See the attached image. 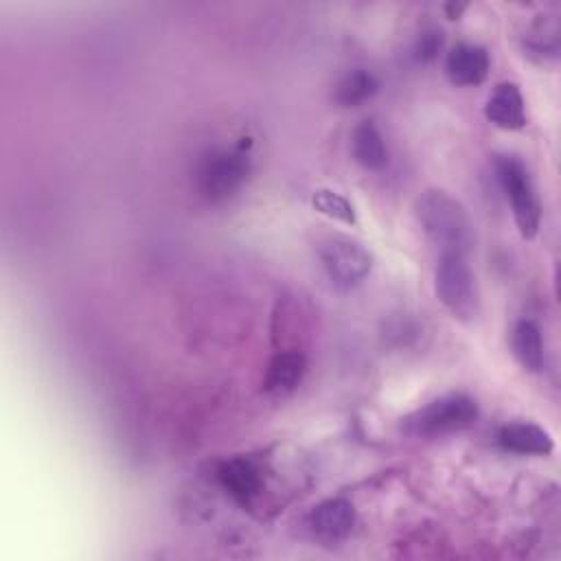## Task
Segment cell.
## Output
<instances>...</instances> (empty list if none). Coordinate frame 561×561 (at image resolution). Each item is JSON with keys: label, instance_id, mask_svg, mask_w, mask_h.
<instances>
[{"label": "cell", "instance_id": "cell-1", "mask_svg": "<svg viewBox=\"0 0 561 561\" xmlns=\"http://www.w3.org/2000/svg\"><path fill=\"white\" fill-rule=\"evenodd\" d=\"M416 219L440 254H467L473 245V224L465 206L443 188H427L416 199Z\"/></svg>", "mask_w": 561, "mask_h": 561}, {"label": "cell", "instance_id": "cell-2", "mask_svg": "<svg viewBox=\"0 0 561 561\" xmlns=\"http://www.w3.org/2000/svg\"><path fill=\"white\" fill-rule=\"evenodd\" d=\"M478 421V403L465 392H449L401 419L412 436H445L469 430Z\"/></svg>", "mask_w": 561, "mask_h": 561}, {"label": "cell", "instance_id": "cell-3", "mask_svg": "<svg viewBox=\"0 0 561 561\" xmlns=\"http://www.w3.org/2000/svg\"><path fill=\"white\" fill-rule=\"evenodd\" d=\"M250 175V156L241 149H210L195 169L199 195L213 204L237 195Z\"/></svg>", "mask_w": 561, "mask_h": 561}, {"label": "cell", "instance_id": "cell-4", "mask_svg": "<svg viewBox=\"0 0 561 561\" xmlns=\"http://www.w3.org/2000/svg\"><path fill=\"white\" fill-rule=\"evenodd\" d=\"M497 182L511 202L517 230L524 239H533L541 226V204L524 162L513 153H497L493 160Z\"/></svg>", "mask_w": 561, "mask_h": 561}, {"label": "cell", "instance_id": "cell-5", "mask_svg": "<svg viewBox=\"0 0 561 561\" xmlns=\"http://www.w3.org/2000/svg\"><path fill=\"white\" fill-rule=\"evenodd\" d=\"M436 296L458 320H473L480 309L476 276L462 254H440L434 274Z\"/></svg>", "mask_w": 561, "mask_h": 561}, {"label": "cell", "instance_id": "cell-6", "mask_svg": "<svg viewBox=\"0 0 561 561\" xmlns=\"http://www.w3.org/2000/svg\"><path fill=\"white\" fill-rule=\"evenodd\" d=\"M318 256L337 289L357 287L373 270L370 250L346 234L327 237L318 248Z\"/></svg>", "mask_w": 561, "mask_h": 561}, {"label": "cell", "instance_id": "cell-7", "mask_svg": "<svg viewBox=\"0 0 561 561\" xmlns=\"http://www.w3.org/2000/svg\"><path fill=\"white\" fill-rule=\"evenodd\" d=\"M309 530L324 543H337L346 539L355 524V506L346 497H331L316 504L307 517Z\"/></svg>", "mask_w": 561, "mask_h": 561}, {"label": "cell", "instance_id": "cell-8", "mask_svg": "<svg viewBox=\"0 0 561 561\" xmlns=\"http://www.w3.org/2000/svg\"><path fill=\"white\" fill-rule=\"evenodd\" d=\"M217 480L226 493L241 506H250L263 491V473L250 458H230L219 465Z\"/></svg>", "mask_w": 561, "mask_h": 561}, {"label": "cell", "instance_id": "cell-9", "mask_svg": "<svg viewBox=\"0 0 561 561\" xmlns=\"http://www.w3.org/2000/svg\"><path fill=\"white\" fill-rule=\"evenodd\" d=\"M489 53L480 44L460 42L445 57V75L454 85H480L489 75Z\"/></svg>", "mask_w": 561, "mask_h": 561}, {"label": "cell", "instance_id": "cell-10", "mask_svg": "<svg viewBox=\"0 0 561 561\" xmlns=\"http://www.w3.org/2000/svg\"><path fill=\"white\" fill-rule=\"evenodd\" d=\"M484 116L500 129L517 131L526 125V103L519 88L511 81L497 83L484 105Z\"/></svg>", "mask_w": 561, "mask_h": 561}, {"label": "cell", "instance_id": "cell-11", "mask_svg": "<svg viewBox=\"0 0 561 561\" xmlns=\"http://www.w3.org/2000/svg\"><path fill=\"white\" fill-rule=\"evenodd\" d=\"M495 438L504 451L522 454V456H550L554 449L552 436L535 423L502 425Z\"/></svg>", "mask_w": 561, "mask_h": 561}, {"label": "cell", "instance_id": "cell-12", "mask_svg": "<svg viewBox=\"0 0 561 561\" xmlns=\"http://www.w3.org/2000/svg\"><path fill=\"white\" fill-rule=\"evenodd\" d=\"M305 370L307 357L300 351H278L267 364L263 388L272 397H287L298 388Z\"/></svg>", "mask_w": 561, "mask_h": 561}, {"label": "cell", "instance_id": "cell-13", "mask_svg": "<svg viewBox=\"0 0 561 561\" xmlns=\"http://www.w3.org/2000/svg\"><path fill=\"white\" fill-rule=\"evenodd\" d=\"M351 149H353V158L357 160V164H362L368 171H379L388 164L386 140H383L379 127L368 118L362 121L353 129Z\"/></svg>", "mask_w": 561, "mask_h": 561}, {"label": "cell", "instance_id": "cell-14", "mask_svg": "<svg viewBox=\"0 0 561 561\" xmlns=\"http://www.w3.org/2000/svg\"><path fill=\"white\" fill-rule=\"evenodd\" d=\"M511 348L519 366L528 373H541L543 370V340L541 331L530 320H519L511 331Z\"/></svg>", "mask_w": 561, "mask_h": 561}, {"label": "cell", "instance_id": "cell-15", "mask_svg": "<svg viewBox=\"0 0 561 561\" xmlns=\"http://www.w3.org/2000/svg\"><path fill=\"white\" fill-rule=\"evenodd\" d=\"M377 90H379L377 77L370 70H366V68H355V70L346 72L335 83L333 99L342 107H355V105H362L368 99H373Z\"/></svg>", "mask_w": 561, "mask_h": 561}, {"label": "cell", "instance_id": "cell-16", "mask_svg": "<svg viewBox=\"0 0 561 561\" xmlns=\"http://www.w3.org/2000/svg\"><path fill=\"white\" fill-rule=\"evenodd\" d=\"M524 48L528 55H539L541 59L546 55L554 57L559 50V22L554 18H539L530 28Z\"/></svg>", "mask_w": 561, "mask_h": 561}, {"label": "cell", "instance_id": "cell-17", "mask_svg": "<svg viewBox=\"0 0 561 561\" xmlns=\"http://www.w3.org/2000/svg\"><path fill=\"white\" fill-rule=\"evenodd\" d=\"M311 204L318 213L331 217V219H337L342 224H355L357 217H355V208L353 204L337 191L333 188H318L311 197Z\"/></svg>", "mask_w": 561, "mask_h": 561}, {"label": "cell", "instance_id": "cell-18", "mask_svg": "<svg viewBox=\"0 0 561 561\" xmlns=\"http://www.w3.org/2000/svg\"><path fill=\"white\" fill-rule=\"evenodd\" d=\"M440 42H443L440 33H436V31L423 33L421 39H419V44H416V57H419L421 61H430V59L438 53Z\"/></svg>", "mask_w": 561, "mask_h": 561}, {"label": "cell", "instance_id": "cell-19", "mask_svg": "<svg viewBox=\"0 0 561 561\" xmlns=\"http://www.w3.org/2000/svg\"><path fill=\"white\" fill-rule=\"evenodd\" d=\"M445 9H447V11H451V18H456V15L465 9V4H458V7H456V4H447Z\"/></svg>", "mask_w": 561, "mask_h": 561}]
</instances>
